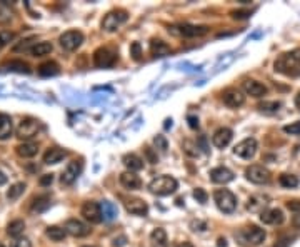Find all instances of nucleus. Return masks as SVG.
<instances>
[{
	"label": "nucleus",
	"mask_w": 300,
	"mask_h": 247,
	"mask_svg": "<svg viewBox=\"0 0 300 247\" xmlns=\"http://www.w3.org/2000/svg\"><path fill=\"white\" fill-rule=\"evenodd\" d=\"M15 149H17V154H19L20 157H24V159L35 157L37 152H39V145L34 144V142H24V144L17 145Z\"/></svg>",
	"instance_id": "obj_26"
},
{
	"label": "nucleus",
	"mask_w": 300,
	"mask_h": 247,
	"mask_svg": "<svg viewBox=\"0 0 300 247\" xmlns=\"http://www.w3.org/2000/svg\"><path fill=\"white\" fill-rule=\"evenodd\" d=\"M145 155H147V159H149V162H152V164H157V155L152 152V149H149V147H145Z\"/></svg>",
	"instance_id": "obj_47"
},
{
	"label": "nucleus",
	"mask_w": 300,
	"mask_h": 247,
	"mask_svg": "<svg viewBox=\"0 0 300 247\" xmlns=\"http://www.w3.org/2000/svg\"><path fill=\"white\" fill-rule=\"evenodd\" d=\"M13 132V122L10 116L0 114V140H5L12 135Z\"/></svg>",
	"instance_id": "obj_24"
},
{
	"label": "nucleus",
	"mask_w": 300,
	"mask_h": 247,
	"mask_svg": "<svg viewBox=\"0 0 300 247\" xmlns=\"http://www.w3.org/2000/svg\"><path fill=\"white\" fill-rule=\"evenodd\" d=\"M153 144L157 145V149H160L162 152H165L169 149V144H167V139L163 135H155L153 137Z\"/></svg>",
	"instance_id": "obj_39"
},
{
	"label": "nucleus",
	"mask_w": 300,
	"mask_h": 247,
	"mask_svg": "<svg viewBox=\"0 0 300 247\" xmlns=\"http://www.w3.org/2000/svg\"><path fill=\"white\" fill-rule=\"evenodd\" d=\"M130 56L134 57L135 61H140V57H142V49H140L139 42H134L130 45Z\"/></svg>",
	"instance_id": "obj_42"
},
{
	"label": "nucleus",
	"mask_w": 300,
	"mask_h": 247,
	"mask_svg": "<svg viewBox=\"0 0 300 247\" xmlns=\"http://www.w3.org/2000/svg\"><path fill=\"white\" fill-rule=\"evenodd\" d=\"M290 246V241L289 239H279L275 242L274 247H289Z\"/></svg>",
	"instance_id": "obj_52"
},
{
	"label": "nucleus",
	"mask_w": 300,
	"mask_h": 247,
	"mask_svg": "<svg viewBox=\"0 0 300 247\" xmlns=\"http://www.w3.org/2000/svg\"><path fill=\"white\" fill-rule=\"evenodd\" d=\"M7 70H12V72H20V74H30V67L27 65L25 62L22 61H12L3 65Z\"/></svg>",
	"instance_id": "obj_35"
},
{
	"label": "nucleus",
	"mask_w": 300,
	"mask_h": 247,
	"mask_svg": "<svg viewBox=\"0 0 300 247\" xmlns=\"http://www.w3.org/2000/svg\"><path fill=\"white\" fill-rule=\"evenodd\" d=\"M129 15H127L125 10H112L108 12L102 20V29L107 32H115L119 30V27L122 24H125Z\"/></svg>",
	"instance_id": "obj_8"
},
{
	"label": "nucleus",
	"mask_w": 300,
	"mask_h": 247,
	"mask_svg": "<svg viewBox=\"0 0 300 247\" xmlns=\"http://www.w3.org/2000/svg\"><path fill=\"white\" fill-rule=\"evenodd\" d=\"M84 247H94V246H84Z\"/></svg>",
	"instance_id": "obj_58"
},
{
	"label": "nucleus",
	"mask_w": 300,
	"mask_h": 247,
	"mask_svg": "<svg viewBox=\"0 0 300 247\" xmlns=\"http://www.w3.org/2000/svg\"><path fill=\"white\" fill-rule=\"evenodd\" d=\"M122 162H124V166L129 169V172H137V171H142V169H144V161L135 154L124 155Z\"/></svg>",
	"instance_id": "obj_25"
},
{
	"label": "nucleus",
	"mask_w": 300,
	"mask_h": 247,
	"mask_svg": "<svg viewBox=\"0 0 300 247\" xmlns=\"http://www.w3.org/2000/svg\"><path fill=\"white\" fill-rule=\"evenodd\" d=\"M117 52H113L112 49L108 47H100L94 52V63L99 68H108L113 67L117 62Z\"/></svg>",
	"instance_id": "obj_6"
},
{
	"label": "nucleus",
	"mask_w": 300,
	"mask_h": 247,
	"mask_svg": "<svg viewBox=\"0 0 300 247\" xmlns=\"http://www.w3.org/2000/svg\"><path fill=\"white\" fill-rule=\"evenodd\" d=\"M58 42H60V47L63 50L74 52V50L79 49L82 42H84V34H82L80 30H67L60 35Z\"/></svg>",
	"instance_id": "obj_5"
},
{
	"label": "nucleus",
	"mask_w": 300,
	"mask_h": 247,
	"mask_svg": "<svg viewBox=\"0 0 300 247\" xmlns=\"http://www.w3.org/2000/svg\"><path fill=\"white\" fill-rule=\"evenodd\" d=\"M252 15V10H234L232 12V19H249Z\"/></svg>",
	"instance_id": "obj_44"
},
{
	"label": "nucleus",
	"mask_w": 300,
	"mask_h": 247,
	"mask_svg": "<svg viewBox=\"0 0 300 247\" xmlns=\"http://www.w3.org/2000/svg\"><path fill=\"white\" fill-rule=\"evenodd\" d=\"M284 212L280 209H265L260 214V221L263 224H270V226H277V224L284 222Z\"/></svg>",
	"instance_id": "obj_18"
},
{
	"label": "nucleus",
	"mask_w": 300,
	"mask_h": 247,
	"mask_svg": "<svg viewBox=\"0 0 300 247\" xmlns=\"http://www.w3.org/2000/svg\"><path fill=\"white\" fill-rule=\"evenodd\" d=\"M25 231V222L20 221V219H17V221H12L10 224L7 226V234L10 237H19L24 234Z\"/></svg>",
	"instance_id": "obj_32"
},
{
	"label": "nucleus",
	"mask_w": 300,
	"mask_h": 247,
	"mask_svg": "<svg viewBox=\"0 0 300 247\" xmlns=\"http://www.w3.org/2000/svg\"><path fill=\"white\" fill-rule=\"evenodd\" d=\"M12 39H13L12 32H0V49H2L3 45H7Z\"/></svg>",
	"instance_id": "obj_43"
},
{
	"label": "nucleus",
	"mask_w": 300,
	"mask_h": 247,
	"mask_svg": "<svg viewBox=\"0 0 300 247\" xmlns=\"http://www.w3.org/2000/svg\"><path fill=\"white\" fill-rule=\"evenodd\" d=\"M177 187H179V182H177L174 177H170V176L155 177V179L149 184L150 192L158 195V197H165V195L174 194V192L177 190Z\"/></svg>",
	"instance_id": "obj_2"
},
{
	"label": "nucleus",
	"mask_w": 300,
	"mask_h": 247,
	"mask_svg": "<svg viewBox=\"0 0 300 247\" xmlns=\"http://www.w3.org/2000/svg\"><path fill=\"white\" fill-rule=\"evenodd\" d=\"M100 207H102L103 221L110 222V221H113V219L117 217V207L112 202H108V200H103V202L100 204Z\"/></svg>",
	"instance_id": "obj_31"
},
{
	"label": "nucleus",
	"mask_w": 300,
	"mask_h": 247,
	"mask_svg": "<svg viewBox=\"0 0 300 247\" xmlns=\"http://www.w3.org/2000/svg\"><path fill=\"white\" fill-rule=\"evenodd\" d=\"M213 200H215L217 207H219L224 214L234 212L237 207V197L227 189H219L213 192Z\"/></svg>",
	"instance_id": "obj_3"
},
{
	"label": "nucleus",
	"mask_w": 300,
	"mask_h": 247,
	"mask_svg": "<svg viewBox=\"0 0 300 247\" xmlns=\"http://www.w3.org/2000/svg\"><path fill=\"white\" fill-rule=\"evenodd\" d=\"M242 87L245 92L252 95V97H263V95L267 94V87L257 80H245Z\"/></svg>",
	"instance_id": "obj_20"
},
{
	"label": "nucleus",
	"mask_w": 300,
	"mask_h": 247,
	"mask_svg": "<svg viewBox=\"0 0 300 247\" xmlns=\"http://www.w3.org/2000/svg\"><path fill=\"white\" fill-rule=\"evenodd\" d=\"M279 182L282 187H287V189H294V187L299 185V179L294 174H282L279 177Z\"/></svg>",
	"instance_id": "obj_36"
},
{
	"label": "nucleus",
	"mask_w": 300,
	"mask_h": 247,
	"mask_svg": "<svg viewBox=\"0 0 300 247\" xmlns=\"http://www.w3.org/2000/svg\"><path fill=\"white\" fill-rule=\"evenodd\" d=\"M67 157V150H63V149H58V147H52V149H49L47 152L44 154V162L45 164H58V162H62L63 159Z\"/></svg>",
	"instance_id": "obj_23"
},
{
	"label": "nucleus",
	"mask_w": 300,
	"mask_h": 247,
	"mask_svg": "<svg viewBox=\"0 0 300 247\" xmlns=\"http://www.w3.org/2000/svg\"><path fill=\"white\" fill-rule=\"evenodd\" d=\"M120 184L125 187V189H129V190H135V189H139L140 185H142V181L139 179V176L135 172H124L120 176Z\"/></svg>",
	"instance_id": "obj_22"
},
{
	"label": "nucleus",
	"mask_w": 300,
	"mask_h": 247,
	"mask_svg": "<svg viewBox=\"0 0 300 247\" xmlns=\"http://www.w3.org/2000/svg\"><path fill=\"white\" fill-rule=\"evenodd\" d=\"M52 49L53 47L50 42H39L30 49V54L34 57H44V56H49V54L52 52Z\"/></svg>",
	"instance_id": "obj_30"
},
{
	"label": "nucleus",
	"mask_w": 300,
	"mask_h": 247,
	"mask_svg": "<svg viewBox=\"0 0 300 247\" xmlns=\"http://www.w3.org/2000/svg\"><path fill=\"white\" fill-rule=\"evenodd\" d=\"M150 52H152L153 57H163L170 54V47L165 42H162V40L153 39L152 42H150Z\"/></svg>",
	"instance_id": "obj_27"
},
{
	"label": "nucleus",
	"mask_w": 300,
	"mask_h": 247,
	"mask_svg": "<svg viewBox=\"0 0 300 247\" xmlns=\"http://www.w3.org/2000/svg\"><path fill=\"white\" fill-rule=\"evenodd\" d=\"M60 74V68H58V65L55 62H44L39 65V75L42 77H53Z\"/></svg>",
	"instance_id": "obj_28"
},
{
	"label": "nucleus",
	"mask_w": 300,
	"mask_h": 247,
	"mask_svg": "<svg viewBox=\"0 0 300 247\" xmlns=\"http://www.w3.org/2000/svg\"><path fill=\"white\" fill-rule=\"evenodd\" d=\"M177 247H194L192 244H189V242H184V244H179Z\"/></svg>",
	"instance_id": "obj_57"
},
{
	"label": "nucleus",
	"mask_w": 300,
	"mask_h": 247,
	"mask_svg": "<svg viewBox=\"0 0 300 247\" xmlns=\"http://www.w3.org/2000/svg\"><path fill=\"white\" fill-rule=\"evenodd\" d=\"M12 247H32V244L29 239H17Z\"/></svg>",
	"instance_id": "obj_48"
},
{
	"label": "nucleus",
	"mask_w": 300,
	"mask_h": 247,
	"mask_svg": "<svg viewBox=\"0 0 300 247\" xmlns=\"http://www.w3.org/2000/svg\"><path fill=\"white\" fill-rule=\"evenodd\" d=\"M49 207H50V197H49V195H39V197H35L34 202H32L30 210H32V212L40 214V212H45Z\"/></svg>",
	"instance_id": "obj_29"
},
{
	"label": "nucleus",
	"mask_w": 300,
	"mask_h": 247,
	"mask_svg": "<svg viewBox=\"0 0 300 247\" xmlns=\"http://www.w3.org/2000/svg\"><path fill=\"white\" fill-rule=\"evenodd\" d=\"M125 244H127V237L125 236H120L119 239H113V242H112L113 247H124Z\"/></svg>",
	"instance_id": "obj_50"
},
{
	"label": "nucleus",
	"mask_w": 300,
	"mask_h": 247,
	"mask_svg": "<svg viewBox=\"0 0 300 247\" xmlns=\"http://www.w3.org/2000/svg\"><path fill=\"white\" fill-rule=\"evenodd\" d=\"M150 239H152V242L158 247H165L167 246V232L163 231V229L157 227L152 231V234H150Z\"/></svg>",
	"instance_id": "obj_33"
},
{
	"label": "nucleus",
	"mask_w": 300,
	"mask_h": 247,
	"mask_svg": "<svg viewBox=\"0 0 300 247\" xmlns=\"http://www.w3.org/2000/svg\"><path fill=\"white\" fill-rule=\"evenodd\" d=\"M245 177H247L250 182H253V184H267V182L270 181V172H269V169L255 164V166L247 167Z\"/></svg>",
	"instance_id": "obj_9"
},
{
	"label": "nucleus",
	"mask_w": 300,
	"mask_h": 247,
	"mask_svg": "<svg viewBox=\"0 0 300 247\" xmlns=\"http://www.w3.org/2000/svg\"><path fill=\"white\" fill-rule=\"evenodd\" d=\"M265 236H267L265 231L257 226H250L247 229H244V232H242L244 241L250 246H260L262 242L265 241Z\"/></svg>",
	"instance_id": "obj_12"
},
{
	"label": "nucleus",
	"mask_w": 300,
	"mask_h": 247,
	"mask_svg": "<svg viewBox=\"0 0 300 247\" xmlns=\"http://www.w3.org/2000/svg\"><path fill=\"white\" fill-rule=\"evenodd\" d=\"M3 184H7V176L0 171V185H3Z\"/></svg>",
	"instance_id": "obj_54"
},
{
	"label": "nucleus",
	"mask_w": 300,
	"mask_h": 247,
	"mask_svg": "<svg viewBox=\"0 0 300 247\" xmlns=\"http://www.w3.org/2000/svg\"><path fill=\"white\" fill-rule=\"evenodd\" d=\"M40 130H42V125H40L37 119L27 117L19 124V127H17V137L24 140H30L34 139V137H37Z\"/></svg>",
	"instance_id": "obj_4"
},
{
	"label": "nucleus",
	"mask_w": 300,
	"mask_h": 247,
	"mask_svg": "<svg viewBox=\"0 0 300 247\" xmlns=\"http://www.w3.org/2000/svg\"><path fill=\"white\" fill-rule=\"evenodd\" d=\"M67 231V234L74 236V237H85L90 234V229L87 224H84L79 219H69V221L65 222V227H63Z\"/></svg>",
	"instance_id": "obj_14"
},
{
	"label": "nucleus",
	"mask_w": 300,
	"mask_h": 247,
	"mask_svg": "<svg viewBox=\"0 0 300 247\" xmlns=\"http://www.w3.org/2000/svg\"><path fill=\"white\" fill-rule=\"evenodd\" d=\"M24 190H25V184H24V182H17V184H13L10 189L7 190V199L8 200L19 199L20 195L24 194Z\"/></svg>",
	"instance_id": "obj_37"
},
{
	"label": "nucleus",
	"mask_w": 300,
	"mask_h": 247,
	"mask_svg": "<svg viewBox=\"0 0 300 247\" xmlns=\"http://www.w3.org/2000/svg\"><path fill=\"white\" fill-rule=\"evenodd\" d=\"M232 137H234V132H232L229 127H222V129H219L213 134V137H212V142H213V145L215 147H219V149H224V147H227L230 142H232Z\"/></svg>",
	"instance_id": "obj_16"
},
{
	"label": "nucleus",
	"mask_w": 300,
	"mask_h": 247,
	"mask_svg": "<svg viewBox=\"0 0 300 247\" xmlns=\"http://www.w3.org/2000/svg\"><path fill=\"white\" fill-rule=\"evenodd\" d=\"M210 179L215 184H229L234 181V172L227 167H215L210 171Z\"/></svg>",
	"instance_id": "obj_17"
},
{
	"label": "nucleus",
	"mask_w": 300,
	"mask_h": 247,
	"mask_svg": "<svg viewBox=\"0 0 300 247\" xmlns=\"http://www.w3.org/2000/svg\"><path fill=\"white\" fill-rule=\"evenodd\" d=\"M267 204H269V197H267V195L257 194V195H252V197L249 199L247 209L250 210V212H260L262 214L263 210H265Z\"/></svg>",
	"instance_id": "obj_21"
},
{
	"label": "nucleus",
	"mask_w": 300,
	"mask_h": 247,
	"mask_svg": "<svg viewBox=\"0 0 300 247\" xmlns=\"http://www.w3.org/2000/svg\"><path fill=\"white\" fill-rule=\"evenodd\" d=\"M194 144L192 142H189V140H187V142H184V150H185V152H187L189 155H192V157H195V155H197L199 152H194Z\"/></svg>",
	"instance_id": "obj_49"
},
{
	"label": "nucleus",
	"mask_w": 300,
	"mask_h": 247,
	"mask_svg": "<svg viewBox=\"0 0 300 247\" xmlns=\"http://www.w3.org/2000/svg\"><path fill=\"white\" fill-rule=\"evenodd\" d=\"M82 216H84L85 221L92 222V224H100L103 221V216H102V207L100 204L94 202V200H89L82 205Z\"/></svg>",
	"instance_id": "obj_10"
},
{
	"label": "nucleus",
	"mask_w": 300,
	"mask_h": 247,
	"mask_svg": "<svg viewBox=\"0 0 300 247\" xmlns=\"http://www.w3.org/2000/svg\"><path fill=\"white\" fill-rule=\"evenodd\" d=\"M172 34L180 35V37H187V39H194V37H202L208 32L207 25H190V24H182V25H174L170 29Z\"/></svg>",
	"instance_id": "obj_7"
},
{
	"label": "nucleus",
	"mask_w": 300,
	"mask_h": 247,
	"mask_svg": "<svg viewBox=\"0 0 300 247\" xmlns=\"http://www.w3.org/2000/svg\"><path fill=\"white\" fill-rule=\"evenodd\" d=\"M45 234H47V237H50L52 241L58 242V241H63V239H65L67 231H65V229H62V227H57V226H50V227H47Z\"/></svg>",
	"instance_id": "obj_34"
},
{
	"label": "nucleus",
	"mask_w": 300,
	"mask_h": 247,
	"mask_svg": "<svg viewBox=\"0 0 300 247\" xmlns=\"http://www.w3.org/2000/svg\"><path fill=\"white\" fill-rule=\"evenodd\" d=\"M194 197H195V200H197V202H200V204H205L207 202V199H208V195H207V192L203 190V189H195L194 190Z\"/></svg>",
	"instance_id": "obj_41"
},
{
	"label": "nucleus",
	"mask_w": 300,
	"mask_h": 247,
	"mask_svg": "<svg viewBox=\"0 0 300 247\" xmlns=\"http://www.w3.org/2000/svg\"><path fill=\"white\" fill-rule=\"evenodd\" d=\"M292 224H294V227L300 229V214H297V216H294V219H292Z\"/></svg>",
	"instance_id": "obj_53"
},
{
	"label": "nucleus",
	"mask_w": 300,
	"mask_h": 247,
	"mask_svg": "<svg viewBox=\"0 0 300 247\" xmlns=\"http://www.w3.org/2000/svg\"><path fill=\"white\" fill-rule=\"evenodd\" d=\"M127 212H130L132 216H145L149 212V205L147 202H144L142 199H130L125 202Z\"/></svg>",
	"instance_id": "obj_19"
},
{
	"label": "nucleus",
	"mask_w": 300,
	"mask_h": 247,
	"mask_svg": "<svg viewBox=\"0 0 300 247\" xmlns=\"http://www.w3.org/2000/svg\"><path fill=\"white\" fill-rule=\"evenodd\" d=\"M40 185H50V184H52V182H53V176H52V174H45V176H42V177H40Z\"/></svg>",
	"instance_id": "obj_46"
},
{
	"label": "nucleus",
	"mask_w": 300,
	"mask_h": 247,
	"mask_svg": "<svg viewBox=\"0 0 300 247\" xmlns=\"http://www.w3.org/2000/svg\"><path fill=\"white\" fill-rule=\"evenodd\" d=\"M187 121H189V125L192 127V129H199V119H197V117L189 116V117H187Z\"/></svg>",
	"instance_id": "obj_51"
},
{
	"label": "nucleus",
	"mask_w": 300,
	"mask_h": 247,
	"mask_svg": "<svg viewBox=\"0 0 300 247\" xmlns=\"http://www.w3.org/2000/svg\"><path fill=\"white\" fill-rule=\"evenodd\" d=\"M258 109L263 112H277L280 109V102H263L258 105Z\"/></svg>",
	"instance_id": "obj_38"
},
{
	"label": "nucleus",
	"mask_w": 300,
	"mask_h": 247,
	"mask_svg": "<svg viewBox=\"0 0 300 247\" xmlns=\"http://www.w3.org/2000/svg\"><path fill=\"white\" fill-rule=\"evenodd\" d=\"M275 70L284 75H297L300 72V49H295L292 52H285L277 57L274 63Z\"/></svg>",
	"instance_id": "obj_1"
},
{
	"label": "nucleus",
	"mask_w": 300,
	"mask_h": 247,
	"mask_svg": "<svg viewBox=\"0 0 300 247\" xmlns=\"http://www.w3.org/2000/svg\"><path fill=\"white\" fill-rule=\"evenodd\" d=\"M219 247H227V241L225 239H219Z\"/></svg>",
	"instance_id": "obj_56"
},
{
	"label": "nucleus",
	"mask_w": 300,
	"mask_h": 247,
	"mask_svg": "<svg viewBox=\"0 0 300 247\" xmlns=\"http://www.w3.org/2000/svg\"><path fill=\"white\" fill-rule=\"evenodd\" d=\"M284 132L285 134H290V135H300V121L290 124V125H285Z\"/></svg>",
	"instance_id": "obj_40"
},
{
	"label": "nucleus",
	"mask_w": 300,
	"mask_h": 247,
	"mask_svg": "<svg viewBox=\"0 0 300 247\" xmlns=\"http://www.w3.org/2000/svg\"><path fill=\"white\" fill-rule=\"evenodd\" d=\"M234 154L239 155L240 159H252L253 155L257 154V140L249 137V139H244L242 142H239L235 145Z\"/></svg>",
	"instance_id": "obj_11"
},
{
	"label": "nucleus",
	"mask_w": 300,
	"mask_h": 247,
	"mask_svg": "<svg viewBox=\"0 0 300 247\" xmlns=\"http://www.w3.org/2000/svg\"><path fill=\"white\" fill-rule=\"evenodd\" d=\"M80 172H82V162H79V161L70 162L60 176L62 184L63 185H72L77 181V177L80 176Z\"/></svg>",
	"instance_id": "obj_13"
},
{
	"label": "nucleus",
	"mask_w": 300,
	"mask_h": 247,
	"mask_svg": "<svg viewBox=\"0 0 300 247\" xmlns=\"http://www.w3.org/2000/svg\"><path fill=\"white\" fill-rule=\"evenodd\" d=\"M245 102V95L240 92L237 89H229L224 92V104L227 107H232V109H237L240 107Z\"/></svg>",
	"instance_id": "obj_15"
},
{
	"label": "nucleus",
	"mask_w": 300,
	"mask_h": 247,
	"mask_svg": "<svg viewBox=\"0 0 300 247\" xmlns=\"http://www.w3.org/2000/svg\"><path fill=\"white\" fill-rule=\"evenodd\" d=\"M287 207L289 210H292V212L300 214V200H290V202H287Z\"/></svg>",
	"instance_id": "obj_45"
},
{
	"label": "nucleus",
	"mask_w": 300,
	"mask_h": 247,
	"mask_svg": "<svg viewBox=\"0 0 300 247\" xmlns=\"http://www.w3.org/2000/svg\"><path fill=\"white\" fill-rule=\"evenodd\" d=\"M0 247H3V246H2V244H0Z\"/></svg>",
	"instance_id": "obj_59"
},
{
	"label": "nucleus",
	"mask_w": 300,
	"mask_h": 247,
	"mask_svg": "<svg viewBox=\"0 0 300 247\" xmlns=\"http://www.w3.org/2000/svg\"><path fill=\"white\" fill-rule=\"evenodd\" d=\"M295 105H297V109L300 111V92H299L297 97H295Z\"/></svg>",
	"instance_id": "obj_55"
}]
</instances>
